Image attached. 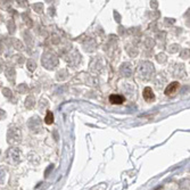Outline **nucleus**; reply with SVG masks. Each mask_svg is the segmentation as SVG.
Wrapping results in <instances>:
<instances>
[{"mask_svg":"<svg viewBox=\"0 0 190 190\" xmlns=\"http://www.w3.org/2000/svg\"><path fill=\"white\" fill-rule=\"evenodd\" d=\"M179 88H180L179 82H176V81L171 82V83L166 86V89H165V94H166V96H173V94L176 93V91H177Z\"/></svg>","mask_w":190,"mask_h":190,"instance_id":"f257e3e1","label":"nucleus"},{"mask_svg":"<svg viewBox=\"0 0 190 190\" xmlns=\"http://www.w3.org/2000/svg\"><path fill=\"white\" fill-rule=\"evenodd\" d=\"M124 100H125V98H124L122 94H116V93H114V94H110V96H109V101H110V104H113V105H122V104L124 102Z\"/></svg>","mask_w":190,"mask_h":190,"instance_id":"f03ea898","label":"nucleus"},{"mask_svg":"<svg viewBox=\"0 0 190 190\" xmlns=\"http://www.w3.org/2000/svg\"><path fill=\"white\" fill-rule=\"evenodd\" d=\"M142 96H143V99H144L146 101H151V100H154V98H155L154 92H152L151 88H149V86L144 88V90H143V92H142Z\"/></svg>","mask_w":190,"mask_h":190,"instance_id":"7ed1b4c3","label":"nucleus"},{"mask_svg":"<svg viewBox=\"0 0 190 190\" xmlns=\"http://www.w3.org/2000/svg\"><path fill=\"white\" fill-rule=\"evenodd\" d=\"M44 122H46L47 124H51V123L53 122V114H52L50 110H48V111H47V115H46Z\"/></svg>","mask_w":190,"mask_h":190,"instance_id":"20e7f679","label":"nucleus"}]
</instances>
